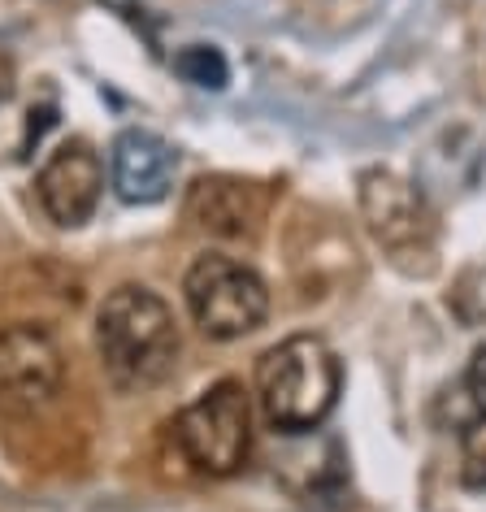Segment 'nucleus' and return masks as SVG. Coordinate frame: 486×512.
I'll return each mask as SVG.
<instances>
[{
  "mask_svg": "<svg viewBox=\"0 0 486 512\" xmlns=\"http://www.w3.org/2000/svg\"><path fill=\"white\" fill-rule=\"evenodd\" d=\"M178 326L157 291L122 283L96 313V356L105 378L122 395H144L161 387L178 365Z\"/></svg>",
  "mask_w": 486,
  "mask_h": 512,
  "instance_id": "1",
  "label": "nucleus"
},
{
  "mask_svg": "<svg viewBox=\"0 0 486 512\" xmlns=\"http://www.w3.org/2000/svg\"><path fill=\"white\" fill-rule=\"evenodd\" d=\"M343 369L339 356L317 335H291L270 348L257 365V395L274 430H317L339 400Z\"/></svg>",
  "mask_w": 486,
  "mask_h": 512,
  "instance_id": "2",
  "label": "nucleus"
},
{
  "mask_svg": "<svg viewBox=\"0 0 486 512\" xmlns=\"http://www.w3.org/2000/svg\"><path fill=\"white\" fill-rule=\"evenodd\" d=\"M174 443L204 478H230L252 456V400L243 382L222 378L174 417Z\"/></svg>",
  "mask_w": 486,
  "mask_h": 512,
  "instance_id": "3",
  "label": "nucleus"
},
{
  "mask_svg": "<svg viewBox=\"0 0 486 512\" xmlns=\"http://www.w3.org/2000/svg\"><path fill=\"white\" fill-rule=\"evenodd\" d=\"M183 300L191 309V322L217 343L252 335L270 317V287H265V278L252 265L222 252H204L191 261V270L183 278Z\"/></svg>",
  "mask_w": 486,
  "mask_h": 512,
  "instance_id": "4",
  "label": "nucleus"
},
{
  "mask_svg": "<svg viewBox=\"0 0 486 512\" xmlns=\"http://www.w3.org/2000/svg\"><path fill=\"white\" fill-rule=\"evenodd\" d=\"M66 378L57 339L35 322H14L0 330V408L35 413L57 395Z\"/></svg>",
  "mask_w": 486,
  "mask_h": 512,
  "instance_id": "5",
  "label": "nucleus"
},
{
  "mask_svg": "<svg viewBox=\"0 0 486 512\" xmlns=\"http://www.w3.org/2000/svg\"><path fill=\"white\" fill-rule=\"evenodd\" d=\"M100 191H105V161L87 139H66L57 152H48V161L35 174V196L48 222L57 226H83L92 222Z\"/></svg>",
  "mask_w": 486,
  "mask_h": 512,
  "instance_id": "6",
  "label": "nucleus"
},
{
  "mask_svg": "<svg viewBox=\"0 0 486 512\" xmlns=\"http://www.w3.org/2000/svg\"><path fill=\"white\" fill-rule=\"evenodd\" d=\"M361 213H365L369 235L395 256H408L413 248H426L430 243L426 200H421V191L408 178L391 170L361 174Z\"/></svg>",
  "mask_w": 486,
  "mask_h": 512,
  "instance_id": "7",
  "label": "nucleus"
},
{
  "mask_svg": "<svg viewBox=\"0 0 486 512\" xmlns=\"http://www.w3.org/2000/svg\"><path fill=\"white\" fill-rule=\"evenodd\" d=\"M187 222L217 239H252L265 222V191L243 178H196L187 191Z\"/></svg>",
  "mask_w": 486,
  "mask_h": 512,
  "instance_id": "8",
  "label": "nucleus"
},
{
  "mask_svg": "<svg viewBox=\"0 0 486 512\" xmlns=\"http://www.w3.org/2000/svg\"><path fill=\"white\" fill-rule=\"evenodd\" d=\"M178 170V152L170 139L144 131V126H126L113 139V191L126 204H157L170 196Z\"/></svg>",
  "mask_w": 486,
  "mask_h": 512,
  "instance_id": "9",
  "label": "nucleus"
},
{
  "mask_svg": "<svg viewBox=\"0 0 486 512\" xmlns=\"http://www.w3.org/2000/svg\"><path fill=\"white\" fill-rule=\"evenodd\" d=\"M174 70L178 79H187L191 87H204V92H222L230 83V66L222 57V48L213 44H187L174 53Z\"/></svg>",
  "mask_w": 486,
  "mask_h": 512,
  "instance_id": "10",
  "label": "nucleus"
},
{
  "mask_svg": "<svg viewBox=\"0 0 486 512\" xmlns=\"http://www.w3.org/2000/svg\"><path fill=\"white\" fill-rule=\"evenodd\" d=\"M460 478H465L469 491H486V417L478 426H469V434H465V465H460Z\"/></svg>",
  "mask_w": 486,
  "mask_h": 512,
  "instance_id": "11",
  "label": "nucleus"
},
{
  "mask_svg": "<svg viewBox=\"0 0 486 512\" xmlns=\"http://www.w3.org/2000/svg\"><path fill=\"white\" fill-rule=\"evenodd\" d=\"M100 5H105V9H109V14H118V18L126 22V27H135L139 35H144V40H148V48H152V53H161V48H157V22H152V18H148V9H144V5H139V0H100Z\"/></svg>",
  "mask_w": 486,
  "mask_h": 512,
  "instance_id": "12",
  "label": "nucleus"
},
{
  "mask_svg": "<svg viewBox=\"0 0 486 512\" xmlns=\"http://www.w3.org/2000/svg\"><path fill=\"white\" fill-rule=\"evenodd\" d=\"M469 395H473V404L486 413V348H478L473 361H469Z\"/></svg>",
  "mask_w": 486,
  "mask_h": 512,
  "instance_id": "13",
  "label": "nucleus"
}]
</instances>
